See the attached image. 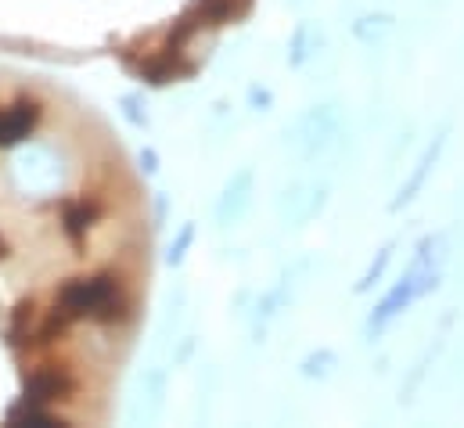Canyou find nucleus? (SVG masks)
<instances>
[{
  "mask_svg": "<svg viewBox=\"0 0 464 428\" xmlns=\"http://www.w3.org/2000/svg\"><path fill=\"white\" fill-rule=\"evenodd\" d=\"M443 263H447L443 238H425L421 248H418V256H414V263H411V270L403 274V281L378 303V310H374V317H371V324H367V331H382V327H389V324L396 321L411 303H418L421 296H429V292L440 285V270H443Z\"/></svg>",
  "mask_w": 464,
  "mask_h": 428,
  "instance_id": "f257e3e1",
  "label": "nucleus"
},
{
  "mask_svg": "<svg viewBox=\"0 0 464 428\" xmlns=\"http://www.w3.org/2000/svg\"><path fill=\"white\" fill-rule=\"evenodd\" d=\"M65 306L72 314H102V317H112V306H116V285L109 277H98V281H76L72 288H65Z\"/></svg>",
  "mask_w": 464,
  "mask_h": 428,
  "instance_id": "f03ea898",
  "label": "nucleus"
},
{
  "mask_svg": "<svg viewBox=\"0 0 464 428\" xmlns=\"http://www.w3.org/2000/svg\"><path fill=\"white\" fill-rule=\"evenodd\" d=\"M140 162H144V170H155V155L148 151V155H140Z\"/></svg>",
  "mask_w": 464,
  "mask_h": 428,
  "instance_id": "7ed1b4c3",
  "label": "nucleus"
}]
</instances>
